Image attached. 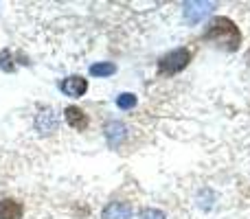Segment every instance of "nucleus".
Wrapping results in <instances>:
<instances>
[{"instance_id":"1","label":"nucleus","mask_w":250,"mask_h":219,"mask_svg":"<svg viewBox=\"0 0 250 219\" xmlns=\"http://www.w3.org/2000/svg\"><path fill=\"white\" fill-rule=\"evenodd\" d=\"M204 40L226 48V51H237L239 42H242V33H239L237 24L233 20H229V18H215L204 29Z\"/></svg>"},{"instance_id":"2","label":"nucleus","mask_w":250,"mask_h":219,"mask_svg":"<svg viewBox=\"0 0 250 219\" xmlns=\"http://www.w3.org/2000/svg\"><path fill=\"white\" fill-rule=\"evenodd\" d=\"M191 61V53L187 48H176V51L167 53L163 60L158 61V73L160 75H178L185 70Z\"/></svg>"},{"instance_id":"3","label":"nucleus","mask_w":250,"mask_h":219,"mask_svg":"<svg viewBox=\"0 0 250 219\" xmlns=\"http://www.w3.org/2000/svg\"><path fill=\"white\" fill-rule=\"evenodd\" d=\"M215 7H217L215 2H185V20L189 22V24H198V22L202 20L204 16H208Z\"/></svg>"},{"instance_id":"4","label":"nucleus","mask_w":250,"mask_h":219,"mask_svg":"<svg viewBox=\"0 0 250 219\" xmlns=\"http://www.w3.org/2000/svg\"><path fill=\"white\" fill-rule=\"evenodd\" d=\"M57 125H60V116L55 114L53 108H44L38 116H35V127H38V132H42V134H53L57 129Z\"/></svg>"},{"instance_id":"5","label":"nucleus","mask_w":250,"mask_h":219,"mask_svg":"<svg viewBox=\"0 0 250 219\" xmlns=\"http://www.w3.org/2000/svg\"><path fill=\"white\" fill-rule=\"evenodd\" d=\"M105 138H108V145L112 147V149H117V147H121V142L127 138V127L121 123V120H110V123H105Z\"/></svg>"},{"instance_id":"6","label":"nucleus","mask_w":250,"mask_h":219,"mask_svg":"<svg viewBox=\"0 0 250 219\" xmlns=\"http://www.w3.org/2000/svg\"><path fill=\"white\" fill-rule=\"evenodd\" d=\"M60 88H62V92H64L66 97H73V99H77V97H83L86 95V90H88V81L83 77H66L64 81L60 83Z\"/></svg>"},{"instance_id":"7","label":"nucleus","mask_w":250,"mask_h":219,"mask_svg":"<svg viewBox=\"0 0 250 219\" xmlns=\"http://www.w3.org/2000/svg\"><path fill=\"white\" fill-rule=\"evenodd\" d=\"M134 208L127 202H110L101 213V219H132Z\"/></svg>"},{"instance_id":"8","label":"nucleus","mask_w":250,"mask_h":219,"mask_svg":"<svg viewBox=\"0 0 250 219\" xmlns=\"http://www.w3.org/2000/svg\"><path fill=\"white\" fill-rule=\"evenodd\" d=\"M64 119H66V123L70 125L73 129H86L88 127V116H86V112L83 110H79L77 105H68V108L64 110Z\"/></svg>"},{"instance_id":"9","label":"nucleus","mask_w":250,"mask_h":219,"mask_svg":"<svg viewBox=\"0 0 250 219\" xmlns=\"http://www.w3.org/2000/svg\"><path fill=\"white\" fill-rule=\"evenodd\" d=\"M22 208L20 202L16 199H0V219H22Z\"/></svg>"},{"instance_id":"10","label":"nucleus","mask_w":250,"mask_h":219,"mask_svg":"<svg viewBox=\"0 0 250 219\" xmlns=\"http://www.w3.org/2000/svg\"><path fill=\"white\" fill-rule=\"evenodd\" d=\"M114 70H117V66L110 64V61H99V64L90 66L92 77H110V75H114Z\"/></svg>"},{"instance_id":"11","label":"nucleus","mask_w":250,"mask_h":219,"mask_svg":"<svg viewBox=\"0 0 250 219\" xmlns=\"http://www.w3.org/2000/svg\"><path fill=\"white\" fill-rule=\"evenodd\" d=\"M117 105L121 110H132L134 105H136V97H134L132 92H123V95L117 97Z\"/></svg>"},{"instance_id":"12","label":"nucleus","mask_w":250,"mask_h":219,"mask_svg":"<svg viewBox=\"0 0 250 219\" xmlns=\"http://www.w3.org/2000/svg\"><path fill=\"white\" fill-rule=\"evenodd\" d=\"M0 68L4 70V73H13L16 70V66L11 64V53L4 48V51H0Z\"/></svg>"},{"instance_id":"13","label":"nucleus","mask_w":250,"mask_h":219,"mask_svg":"<svg viewBox=\"0 0 250 219\" xmlns=\"http://www.w3.org/2000/svg\"><path fill=\"white\" fill-rule=\"evenodd\" d=\"M138 219H167V217H165V213L158 211V208H145V211H141Z\"/></svg>"},{"instance_id":"14","label":"nucleus","mask_w":250,"mask_h":219,"mask_svg":"<svg viewBox=\"0 0 250 219\" xmlns=\"http://www.w3.org/2000/svg\"><path fill=\"white\" fill-rule=\"evenodd\" d=\"M246 61H248V66H250V51L246 53Z\"/></svg>"}]
</instances>
